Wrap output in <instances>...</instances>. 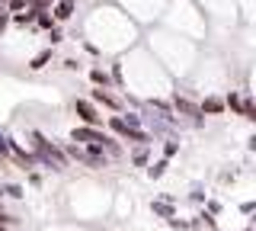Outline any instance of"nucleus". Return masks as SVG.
Segmentation results:
<instances>
[{
	"instance_id": "obj_1",
	"label": "nucleus",
	"mask_w": 256,
	"mask_h": 231,
	"mask_svg": "<svg viewBox=\"0 0 256 231\" xmlns=\"http://www.w3.org/2000/svg\"><path fill=\"white\" fill-rule=\"evenodd\" d=\"M74 141H90V145L102 141V145H109L112 151H118V145H116L112 138H106V135H102V132H96V129H86V125H84V129H74Z\"/></svg>"
},
{
	"instance_id": "obj_2",
	"label": "nucleus",
	"mask_w": 256,
	"mask_h": 231,
	"mask_svg": "<svg viewBox=\"0 0 256 231\" xmlns=\"http://www.w3.org/2000/svg\"><path fill=\"white\" fill-rule=\"evenodd\" d=\"M74 106H77L80 119L86 122V129H90V125H100V116H96V109H93V106H90L86 100H74Z\"/></svg>"
},
{
	"instance_id": "obj_3",
	"label": "nucleus",
	"mask_w": 256,
	"mask_h": 231,
	"mask_svg": "<svg viewBox=\"0 0 256 231\" xmlns=\"http://www.w3.org/2000/svg\"><path fill=\"white\" fill-rule=\"evenodd\" d=\"M70 13H74V0H58L54 17H58V20H70Z\"/></svg>"
},
{
	"instance_id": "obj_4",
	"label": "nucleus",
	"mask_w": 256,
	"mask_h": 231,
	"mask_svg": "<svg viewBox=\"0 0 256 231\" xmlns=\"http://www.w3.org/2000/svg\"><path fill=\"white\" fill-rule=\"evenodd\" d=\"M109 125H112V129H116L118 135H122V138H138L134 132H128V125L122 122V119H109Z\"/></svg>"
},
{
	"instance_id": "obj_5",
	"label": "nucleus",
	"mask_w": 256,
	"mask_h": 231,
	"mask_svg": "<svg viewBox=\"0 0 256 231\" xmlns=\"http://www.w3.org/2000/svg\"><path fill=\"white\" fill-rule=\"evenodd\" d=\"M48 61H52V52H42V55H36V58H32V71H42L45 65H48Z\"/></svg>"
},
{
	"instance_id": "obj_6",
	"label": "nucleus",
	"mask_w": 256,
	"mask_h": 231,
	"mask_svg": "<svg viewBox=\"0 0 256 231\" xmlns=\"http://www.w3.org/2000/svg\"><path fill=\"white\" fill-rule=\"evenodd\" d=\"M93 100H100V103H106V106H112V109H116V106H118V100H112V97H109V93H106V90H93Z\"/></svg>"
},
{
	"instance_id": "obj_7",
	"label": "nucleus",
	"mask_w": 256,
	"mask_h": 231,
	"mask_svg": "<svg viewBox=\"0 0 256 231\" xmlns=\"http://www.w3.org/2000/svg\"><path fill=\"white\" fill-rule=\"evenodd\" d=\"M90 77H93V84H102V87H106V84H109V77H106V74H102V71H100V68H93V71H90Z\"/></svg>"
},
{
	"instance_id": "obj_8",
	"label": "nucleus",
	"mask_w": 256,
	"mask_h": 231,
	"mask_svg": "<svg viewBox=\"0 0 256 231\" xmlns=\"http://www.w3.org/2000/svg\"><path fill=\"white\" fill-rule=\"evenodd\" d=\"M22 7H26V0H10V10H13V13H20Z\"/></svg>"
},
{
	"instance_id": "obj_9",
	"label": "nucleus",
	"mask_w": 256,
	"mask_h": 231,
	"mask_svg": "<svg viewBox=\"0 0 256 231\" xmlns=\"http://www.w3.org/2000/svg\"><path fill=\"white\" fill-rule=\"evenodd\" d=\"M6 193H10L13 199H20V196H22V189H20V186H16V183H13V186H6Z\"/></svg>"
},
{
	"instance_id": "obj_10",
	"label": "nucleus",
	"mask_w": 256,
	"mask_h": 231,
	"mask_svg": "<svg viewBox=\"0 0 256 231\" xmlns=\"http://www.w3.org/2000/svg\"><path fill=\"white\" fill-rule=\"evenodd\" d=\"M48 39H52V45H58V42H61V33H58V29H52V33H48Z\"/></svg>"
},
{
	"instance_id": "obj_11",
	"label": "nucleus",
	"mask_w": 256,
	"mask_h": 231,
	"mask_svg": "<svg viewBox=\"0 0 256 231\" xmlns=\"http://www.w3.org/2000/svg\"><path fill=\"white\" fill-rule=\"evenodd\" d=\"M4 26H6V10L0 7V33H4Z\"/></svg>"
},
{
	"instance_id": "obj_12",
	"label": "nucleus",
	"mask_w": 256,
	"mask_h": 231,
	"mask_svg": "<svg viewBox=\"0 0 256 231\" xmlns=\"http://www.w3.org/2000/svg\"><path fill=\"white\" fill-rule=\"evenodd\" d=\"M6 221H10V218H6V215H4V212H0V231H4V228H6Z\"/></svg>"
},
{
	"instance_id": "obj_13",
	"label": "nucleus",
	"mask_w": 256,
	"mask_h": 231,
	"mask_svg": "<svg viewBox=\"0 0 256 231\" xmlns=\"http://www.w3.org/2000/svg\"><path fill=\"white\" fill-rule=\"evenodd\" d=\"M0 4H4V0H0Z\"/></svg>"
}]
</instances>
